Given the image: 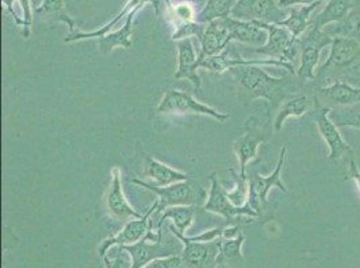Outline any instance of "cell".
Returning a JSON list of instances; mask_svg holds the SVG:
<instances>
[{
	"label": "cell",
	"mask_w": 360,
	"mask_h": 268,
	"mask_svg": "<svg viewBox=\"0 0 360 268\" xmlns=\"http://www.w3.org/2000/svg\"><path fill=\"white\" fill-rule=\"evenodd\" d=\"M144 176L155 181L158 187H167L180 181H188V175L163 164L150 156L144 159Z\"/></svg>",
	"instance_id": "603a6c76"
},
{
	"label": "cell",
	"mask_w": 360,
	"mask_h": 268,
	"mask_svg": "<svg viewBox=\"0 0 360 268\" xmlns=\"http://www.w3.org/2000/svg\"><path fill=\"white\" fill-rule=\"evenodd\" d=\"M227 27V45L233 41L249 45H265L268 41V32L259 29L255 22L240 20L233 16L224 19Z\"/></svg>",
	"instance_id": "ac0fdd59"
},
{
	"label": "cell",
	"mask_w": 360,
	"mask_h": 268,
	"mask_svg": "<svg viewBox=\"0 0 360 268\" xmlns=\"http://www.w3.org/2000/svg\"><path fill=\"white\" fill-rule=\"evenodd\" d=\"M333 39L330 35L317 29L314 25L305 34V36L300 39V66L297 67L296 74L301 79H315V69L320 58V51L323 47L330 45Z\"/></svg>",
	"instance_id": "8fae6325"
},
{
	"label": "cell",
	"mask_w": 360,
	"mask_h": 268,
	"mask_svg": "<svg viewBox=\"0 0 360 268\" xmlns=\"http://www.w3.org/2000/svg\"><path fill=\"white\" fill-rule=\"evenodd\" d=\"M175 15L179 18L181 23H188V22H194V8L190 4H179L178 7H175Z\"/></svg>",
	"instance_id": "d590c367"
},
{
	"label": "cell",
	"mask_w": 360,
	"mask_h": 268,
	"mask_svg": "<svg viewBox=\"0 0 360 268\" xmlns=\"http://www.w3.org/2000/svg\"><path fill=\"white\" fill-rule=\"evenodd\" d=\"M181 244L183 243L175 235L174 239H167L165 243L163 227H162L160 229H158L156 235L150 231L146 238L141 239L140 241H137L132 246H124L122 248L131 255L132 268H143L155 259L181 255L183 253Z\"/></svg>",
	"instance_id": "7a4b0ae2"
},
{
	"label": "cell",
	"mask_w": 360,
	"mask_h": 268,
	"mask_svg": "<svg viewBox=\"0 0 360 268\" xmlns=\"http://www.w3.org/2000/svg\"><path fill=\"white\" fill-rule=\"evenodd\" d=\"M236 0H207L206 7L196 15L198 23H210L217 19H226L231 16V10Z\"/></svg>",
	"instance_id": "83f0119b"
},
{
	"label": "cell",
	"mask_w": 360,
	"mask_h": 268,
	"mask_svg": "<svg viewBox=\"0 0 360 268\" xmlns=\"http://www.w3.org/2000/svg\"><path fill=\"white\" fill-rule=\"evenodd\" d=\"M230 173L233 175V177L236 180V187L227 192V196L230 199V201L237 206L242 207L248 203V197H249V180L240 177V173H236L233 169L230 170Z\"/></svg>",
	"instance_id": "1f68e13d"
},
{
	"label": "cell",
	"mask_w": 360,
	"mask_h": 268,
	"mask_svg": "<svg viewBox=\"0 0 360 268\" xmlns=\"http://www.w3.org/2000/svg\"><path fill=\"white\" fill-rule=\"evenodd\" d=\"M158 114H198V116H209L217 119L218 122H225L230 119L227 113H221L212 109L209 105L196 101L195 98L181 90H167L156 107Z\"/></svg>",
	"instance_id": "5b68a950"
},
{
	"label": "cell",
	"mask_w": 360,
	"mask_h": 268,
	"mask_svg": "<svg viewBox=\"0 0 360 268\" xmlns=\"http://www.w3.org/2000/svg\"><path fill=\"white\" fill-rule=\"evenodd\" d=\"M210 191H209V197L203 206V209L207 212L217 213L222 217H225L227 222H233L237 216H252V217H258L259 215L255 212V209L250 207L249 203H246L242 207L234 206L229 196L227 191L224 188V185L221 184V181L218 179L217 173H212L210 176Z\"/></svg>",
	"instance_id": "30bf717a"
},
{
	"label": "cell",
	"mask_w": 360,
	"mask_h": 268,
	"mask_svg": "<svg viewBox=\"0 0 360 268\" xmlns=\"http://www.w3.org/2000/svg\"><path fill=\"white\" fill-rule=\"evenodd\" d=\"M143 268H186V266L181 260V256L175 255V256L155 259V260L148 263L146 267Z\"/></svg>",
	"instance_id": "836d02e7"
},
{
	"label": "cell",
	"mask_w": 360,
	"mask_h": 268,
	"mask_svg": "<svg viewBox=\"0 0 360 268\" xmlns=\"http://www.w3.org/2000/svg\"><path fill=\"white\" fill-rule=\"evenodd\" d=\"M168 229L184 244L180 256L186 268H217L222 238L214 241H194L180 234L174 224H171Z\"/></svg>",
	"instance_id": "8992f818"
},
{
	"label": "cell",
	"mask_w": 360,
	"mask_h": 268,
	"mask_svg": "<svg viewBox=\"0 0 360 268\" xmlns=\"http://www.w3.org/2000/svg\"><path fill=\"white\" fill-rule=\"evenodd\" d=\"M38 15L53 18L57 22H63L69 26L70 32L75 31V20L66 14L65 1L63 0H44L42 4L35 10Z\"/></svg>",
	"instance_id": "f1b7e54d"
},
{
	"label": "cell",
	"mask_w": 360,
	"mask_h": 268,
	"mask_svg": "<svg viewBox=\"0 0 360 268\" xmlns=\"http://www.w3.org/2000/svg\"><path fill=\"white\" fill-rule=\"evenodd\" d=\"M156 209H158V200H155L153 206L147 209L141 217L132 219V220H129L128 223L125 224L120 234H117V235L113 236V238L104 240L103 244H101V247L98 248L100 255L104 257L106 253H108L113 246H120V247H124V246H132V244H135L137 241H140L141 239L146 238L147 234H148L150 231H152V229H150V216H152V213H153Z\"/></svg>",
	"instance_id": "5bb4252c"
},
{
	"label": "cell",
	"mask_w": 360,
	"mask_h": 268,
	"mask_svg": "<svg viewBox=\"0 0 360 268\" xmlns=\"http://www.w3.org/2000/svg\"><path fill=\"white\" fill-rule=\"evenodd\" d=\"M314 100H311L307 95H299V97H292L286 100L284 104L280 106L277 116L274 119V130L278 132L283 129V125L289 117H301L307 114L315 104Z\"/></svg>",
	"instance_id": "cb8c5ba5"
},
{
	"label": "cell",
	"mask_w": 360,
	"mask_h": 268,
	"mask_svg": "<svg viewBox=\"0 0 360 268\" xmlns=\"http://www.w3.org/2000/svg\"><path fill=\"white\" fill-rule=\"evenodd\" d=\"M356 30L360 31V22L356 25Z\"/></svg>",
	"instance_id": "60d3db41"
},
{
	"label": "cell",
	"mask_w": 360,
	"mask_h": 268,
	"mask_svg": "<svg viewBox=\"0 0 360 268\" xmlns=\"http://www.w3.org/2000/svg\"><path fill=\"white\" fill-rule=\"evenodd\" d=\"M286 147L280 152V159L276 165L274 172L269 176H261L258 173L253 175L249 180V197L248 203L255 212L261 216V207L266 204V197L271 188H278L283 192H288L285 184L281 180V170L285 164Z\"/></svg>",
	"instance_id": "9c48e42d"
},
{
	"label": "cell",
	"mask_w": 360,
	"mask_h": 268,
	"mask_svg": "<svg viewBox=\"0 0 360 268\" xmlns=\"http://www.w3.org/2000/svg\"><path fill=\"white\" fill-rule=\"evenodd\" d=\"M360 65V42L351 36H335L330 43V57L319 69V75L343 73Z\"/></svg>",
	"instance_id": "52a82bcc"
},
{
	"label": "cell",
	"mask_w": 360,
	"mask_h": 268,
	"mask_svg": "<svg viewBox=\"0 0 360 268\" xmlns=\"http://www.w3.org/2000/svg\"><path fill=\"white\" fill-rule=\"evenodd\" d=\"M19 3H20V7H22V11H23V20L26 22L27 27L30 29L31 25H32V11H31L30 0H19Z\"/></svg>",
	"instance_id": "8d00e7d4"
},
{
	"label": "cell",
	"mask_w": 360,
	"mask_h": 268,
	"mask_svg": "<svg viewBox=\"0 0 360 268\" xmlns=\"http://www.w3.org/2000/svg\"><path fill=\"white\" fill-rule=\"evenodd\" d=\"M143 6H137L135 10H132L124 22V26L120 30L113 31V32H108L104 36L98 38V50L101 54H110L116 47H124V48H129L132 46V35H134V19L137 14V11L141 8Z\"/></svg>",
	"instance_id": "ffe728a7"
},
{
	"label": "cell",
	"mask_w": 360,
	"mask_h": 268,
	"mask_svg": "<svg viewBox=\"0 0 360 268\" xmlns=\"http://www.w3.org/2000/svg\"><path fill=\"white\" fill-rule=\"evenodd\" d=\"M330 117L338 128L349 126V128L360 129V105L352 106L349 109L335 110V112L330 113Z\"/></svg>",
	"instance_id": "4dcf8cb0"
},
{
	"label": "cell",
	"mask_w": 360,
	"mask_h": 268,
	"mask_svg": "<svg viewBox=\"0 0 360 268\" xmlns=\"http://www.w3.org/2000/svg\"><path fill=\"white\" fill-rule=\"evenodd\" d=\"M255 25L268 32V41L265 45L255 47L252 53L268 55L271 60H280L292 63L299 57L301 51L300 38H295L292 32L286 27L277 25L264 23L258 20H252Z\"/></svg>",
	"instance_id": "277c9868"
},
{
	"label": "cell",
	"mask_w": 360,
	"mask_h": 268,
	"mask_svg": "<svg viewBox=\"0 0 360 268\" xmlns=\"http://www.w3.org/2000/svg\"><path fill=\"white\" fill-rule=\"evenodd\" d=\"M320 4H321V1H317V3L309 4V6H302L301 8L290 10L289 16L286 18L285 20H281L280 23H277V26L286 27L292 32V35L295 38H299L304 31L307 30L311 25H314L312 13Z\"/></svg>",
	"instance_id": "d4e9b609"
},
{
	"label": "cell",
	"mask_w": 360,
	"mask_h": 268,
	"mask_svg": "<svg viewBox=\"0 0 360 268\" xmlns=\"http://www.w3.org/2000/svg\"><path fill=\"white\" fill-rule=\"evenodd\" d=\"M194 217H195V206L169 207L160 215L155 228L160 229L163 227L165 220L171 219L172 224L175 225V228L179 231L180 234L184 235L187 232V229L194 223Z\"/></svg>",
	"instance_id": "4316f807"
},
{
	"label": "cell",
	"mask_w": 360,
	"mask_h": 268,
	"mask_svg": "<svg viewBox=\"0 0 360 268\" xmlns=\"http://www.w3.org/2000/svg\"><path fill=\"white\" fill-rule=\"evenodd\" d=\"M231 16L240 20H258L270 25H277L285 20L286 13L283 11L276 0H237Z\"/></svg>",
	"instance_id": "ba28073f"
},
{
	"label": "cell",
	"mask_w": 360,
	"mask_h": 268,
	"mask_svg": "<svg viewBox=\"0 0 360 268\" xmlns=\"http://www.w3.org/2000/svg\"><path fill=\"white\" fill-rule=\"evenodd\" d=\"M230 73L240 86V98L246 102L262 98L270 102L271 109H277L293 91V81L290 78H274L258 66L234 67Z\"/></svg>",
	"instance_id": "6da1fadb"
},
{
	"label": "cell",
	"mask_w": 360,
	"mask_h": 268,
	"mask_svg": "<svg viewBox=\"0 0 360 268\" xmlns=\"http://www.w3.org/2000/svg\"><path fill=\"white\" fill-rule=\"evenodd\" d=\"M240 234H242V231H240V224H237V225H233V227H225V229H224V235H222V239L238 238Z\"/></svg>",
	"instance_id": "f35d334b"
},
{
	"label": "cell",
	"mask_w": 360,
	"mask_h": 268,
	"mask_svg": "<svg viewBox=\"0 0 360 268\" xmlns=\"http://www.w3.org/2000/svg\"><path fill=\"white\" fill-rule=\"evenodd\" d=\"M104 256V268H132V257L120 246H113Z\"/></svg>",
	"instance_id": "d6a6232c"
},
{
	"label": "cell",
	"mask_w": 360,
	"mask_h": 268,
	"mask_svg": "<svg viewBox=\"0 0 360 268\" xmlns=\"http://www.w3.org/2000/svg\"><path fill=\"white\" fill-rule=\"evenodd\" d=\"M105 207L108 213L120 222L128 220V219H139L144 215V213H139L128 203L124 191H122L121 172L117 166H115L112 169V180H110V185H109V189L105 196Z\"/></svg>",
	"instance_id": "9a60e30c"
},
{
	"label": "cell",
	"mask_w": 360,
	"mask_h": 268,
	"mask_svg": "<svg viewBox=\"0 0 360 268\" xmlns=\"http://www.w3.org/2000/svg\"><path fill=\"white\" fill-rule=\"evenodd\" d=\"M146 3H152L155 10H156V14H159V0H129L124 8L121 10L120 13L117 15L115 16L109 23L104 25L101 29L98 30L91 31V32H82V31H73V32H69V35H66L65 38V43H70V42H77V41H82V39H91V38H101L106 35L108 32H110V30L120 23L121 19L127 18V15L135 10L137 6H144Z\"/></svg>",
	"instance_id": "44dd1931"
},
{
	"label": "cell",
	"mask_w": 360,
	"mask_h": 268,
	"mask_svg": "<svg viewBox=\"0 0 360 268\" xmlns=\"http://www.w3.org/2000/svg\"><path fill=\"white\" fill-rule=\"evenodd\" d=\"M227 27L224 19H217L207 23L206 30L200 35V51L198 60H205L221 54L227 47Z\"/></svg>",
	"instance_id": "d6986e66"
},
{
	"label": "cell",
	"mask_w": 360,
	"mask_h": 268,
	"mask_svg": "<svg viewBox=\"0 0 360 268\" xmlns=\"http://www.w3.org/2000/svg\"><path fill=\"white\" fill-rule=\"evenodd\" d=\"M347 176H348V179H352L356 182V185H358L360 191V169L355 161L349 163V169H348Z\"/></svg>",
	"instance_id": "74e56055"
},
{
	"label": "cell",
	"mask_w": 360,
	"mask_h": 268,
	"mask_svg": "<svg viewBox=\"0 0 360 268\" xmlns=\"http://www.w3.org/2000/svg\"><path fill=\"white\" fill-rule=\"evenodd\" d=\"M243 241H245L243 234H240V236L236 239H221V253L218 256V264L242 259Z\"/></svg>",
	"instance_id": "f546056e"
},
{
	"label": "cell",
	"mask_w": 360,
	"mask_h": 268,
	"mask_svg": "<svg viewBox=\"0 0 360 268\" xmlns=\"http://www.w3.org/2000/svg\"><path fill=\"white\" fill-rule=\"evenodd\" d=\"M330 110L332 109L328 107V106H323V107L317 106L315 121L316 125L319 128V132H320L321 137L324 138V141L327 142V145L330 148L328 159H330V161H336V160H339L343 156V153L349 152L352 148H351V145H348L345 142L343 137H342V134L339 133L338 126L330 119Z\"/></svg>",
	"instance_id": "2e32d148"
},
{
	"label": "cell",
	"mask_w": 360,
	"mask_h": 268,
	"mask_svg": "<svg viewBox=\"0 0 360 268\" xmlns=\"http://www.w3.org/2000/svg\"><path fill=\"white\" fill-rule=\"evenodd\" d=\"M317 1H323V0H278V6L280 7H290V6H296V4H314Z\"/></svg>",
	"instance_id": "ab89813d"
},
{
	"label": "cell",
	"mask_w": 360,
	"mask_h": 268,
	"mask_svg": "<svg viewBox=\"0 0 360 268\" xmlns=\"http://www.w3.org/2000/svg\"><path fill=\"white\" fill-rule=\"evenodd\" d=\"M178 46V70L175 73V79H187L190 81L195 90H200L202 78L198 74L196 63L199 54L196 53L195 46L191 38H184L176 41Z\"/></svg>",
	"instance_id": "e0dca14e"
},
{
	"label": "cell",
	"mask_w": 360,
	"mask_h": 268,
	"mask_svg": "<svg viewBox=\"0 0 360 268\" xmlns=\"http://www.w3.org/2000/svg\"><path fill=\"white\" fill-rule=\"evenodd\" d=\"M236 1H237V0H236Z\"/></svg>",
	"instance_id": "b9f144b4"
},
{
	"label": "cell",
	"mask_w": 360,
	"mask_h": 268,
	"mask_svg": "<svg viewBox=\"0 0 360 268\" xmlns=\"http://www.w3.org/2000/svg\"><path fill=\"white\" fill-rule=\"evenodd\" d=\"M1 1H3V4L6 6V10L13 15V18H14L16 26H18V27H23L22 35H23L25 38H29V36H30V29L27 27L26 22L18 16V14L15 13V10H14V1H15V0H1Z\"/></svg>",
	"instance_id": "e575fe53"
},
{
	"label": "cell",
	"mask_w": 360,
	"mask_h": 268,
	"mask_svg": "<svg viewBox=\"0 0 360 268\" xmlns=\"http://www.w3.org/2000/svg\"><path fill=\"white\" fill-rule=\"evenodd\" d=\"M265 141V134L261 130L258 119H248L245 125V132L233 142V149L236 152L240 163V177L248 179L246 168L252 161L258 160V147Z\"/></svg>",
	"instance_id": "7c38bea8"
},
{
	"label": "cell",
	"mask_w": 360,
	"mask_h": 268,
	"mask_svg": "<svg viewBox=\"0 0 360 268\" xmlns=\"http://www.w3.org/2000/svg\"><path fill=\"white\" fill-rule=\"evenodd\" d=\"M354 7L355 4L352 0H330L326 8L316 16L314 26L321 30L332 22H343Z\"/></svg>",
	"instance_id": "484cf974"
},
{
	"label": "cell",
	"mask_w": 360,
	"mask_h": 268,
	"mask_svg": "<svg viewBox=\"0 0 360 268\" xmlns=\"http://www.w3.org/2000/svg\"><path fill=\"white\" fill-rule=\"evenodd\" d=\"M132 184H136L140 188H144L158 196V209L152 213L150 219V229L155 228L160 215L165 209L176 206H195L198 203L195 188L188 181H180L167 187H158L143 180L132 179Z\"/></svg>",
	"instance_id": "3957f363"
},
{
	"label": "cell",
	"mask_w": 360,
	"mask_h": 268,
	"mask_svg": "<svg viewBox=\"0 0 360 268\" xmlns=\"http://www.w3.org/2000/svg\"><path fill=\"white\" fill-rule=\"evenodd\" d=\"M319 98L333 106H352L360 104V88H352L351 85L336 79L327 88L319 89ZM328 105V107H330Z\"/></svg>",
	"instance_id": "7402d4cb"
},
{
	"label": "cell",
	"mask_w": 360,
	"mask_h": 268,
	"mask_svg": "<svg viewBox=\"0 0 360 268\" xmlns=\"http://www.w3.org/2000/svg\"><path fill=\"white\" fill-rule=\"evenodd\" d=\"M259 65H266V66H278L284 67L292 75L296 74L297 69L292 63H288L284 60H243L240 57H231L229 54V50L226 47L225 50L214 57H207L205 60H198L196 69H206L211 73L215 74H222L226 70H231L234 67H240V66H259Z\"/></svg>",
	"instance_id": "4fadbf2b"
}]
</instances>
